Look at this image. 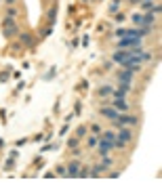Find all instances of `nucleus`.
Instances as JSON below:
<instances>
[{
    "label": "nucleus",
    "instance_id": "1a4fd4ad",
    "mask_svg": "<svg viewBox=\"0 0 162 189\" xmlns=\"http://www.w3.org/2000/svg\"><path fill=\"white\" fill-rule=\"evenodd\" d=\"M78 168H80V164L78 162H72L68 166V177H78Z\"/></svg>",
    "mask_w": 162,
    "mask_h": 189
},
{
    "label": "nucleus",
    "instance_id": "f3484780",
    "mask_svg": "<svg viewBox=\"0 0 162 189\" xmlns=\"http://www.w3.org/2000/svg\"><path fill=\"white\" fill-rule=\"evenodd\" d=\"M8 25H15L13 17H4V23H2V27H8Z\"/></svg>",
    "mask_w": 162,
    "mask_h": 189
},
{
    "label": "nucleus",
    "instance_id": "ddd939ff",
    "mask_svg": "<svg viewBox=\"0 0 162 189\" xmlns=\"http://www.w3.org/2000/svg\"><path fill=\"white\" fill-rule=\"evenodd\" d=\"M131 19H133V23H135V25H143V15H141V13H135Z\"/></svg>",
    "mask_w": 162,
    "mask_h": 189
},
{
    "label": "nucleus",
    "instance_id": "9b49d317",
    "mask_svg": "<svg viewBox=\"0 0 162 189\" xmlns=\"http://www.w3.org/2000/svg\"><path fill=\"white\" fill-rule=\"evenodd\" d=\"M118 78H120V82H128V84H131V80H133V74H131L128 69H124V72H120V76H118Z\"/></svg>",
    "mask_w": 162,
    "mask_h": 189
},
{
    "label": "nucleus",
    "instance_id": "0eeeda50",
    "mask_svg": "<svg viewBox=\"0 0 162 189\" xmlns=\"http://www.w3.org/2000/svg\"><path fill=\"white\" fill-rule=\"evenodd\" d=\"M101 114H103L107 120H116V118H118V109H112V107H103Z\"/></svg>",
    "mask_w": 162,
    "mask_h": 189
},
{
    "label": "nucleus",
    "instance_id": "a878e982",
    "mask_svg": "<svg viewBox=\"0 0 162 189\" xmlns=\"http://www.w3.org/2000/svg\"><path fill=\"white\" fill-rule=\"evenodd\" d=\"M128 2H131V4H139L141 0H128Z\"/></svg>",
    "mask_w": 162,
    "mask_h": 189
},
{
    "label": "nucleus",
    "instance_id": "a211bd4d",
    "mask_svg": "<svg viewBox=\"0 0 162 189\" xmlns=\"http://www.w3.org/2000/svg\"><path fill=\"white\" fill-rule=\"evenodd\" d=\"M141 6L143 8H152L154 6V0H141Z\"/></svg>",
    "mask_w": 162,
    "mask_h": 189
},
{
    "label": "nucleus",
    "instance_id": "f257e3e1",
    "mask_svg": "<svg viewBox=\"0 0 162 189\" xmlns=\"http://www.w3.org/2000/svg\"><path fill=\"white\" fill-rule=\"evenodd\" d=\"M112 122H114V126H118V128H120V126H124V124H137L139 120H137L135 116H126V114H124V116H118V118H116V120H112Z\"/></svg>",
    "mask_w": 162,
    "mask_h": 189
},
{
    "label": "nucleus",
    "instance_id": "39448f33",
    "mask_svg": "<svg viewBox=\"0 0 162 189\" xmlns=\"http://www.w3.org/2000/svg\"><path fill=\"white\" fill-rule=\"evenodd\" d=\"M128 57H131V55H128L126 50H116V53H114V61H118L120 65H124V63H126V59H128Z\"/></svg>",
    "mask_w": 162,
    "mask_h": 189
},
{
    "label": "nucleus",
    "instance_id": "7ed1b4c3",
    "mask_svg": "<svg viewBox=\"0 0 162 189\" xmlns=\"http://www.w3.org/2000/svg\"><path fill=\"white\" fill-rule=\"evenodd\" d=\"M133 48V46H141V38H120V48Z\"/></svg>",
    "mask_w": 162,
    "mask_h": 189
},
{
    "label": "nucleus",
    "instance_id": "9d476101",
    "mask_svg": "<svg viewBox=\"0 0 162 189\" xmlns=\"http://www.w3.org/2000/svg\"><path fill=\"white\" fill-rule=\"evenodd\" d=\"M128 91H131V86H128V82H124V84H120V88H118L114 94H116V97H124Z\"/></svg>",
    "mask_w": 162,
    "mask_h": 189
},
{
    "label": "nucleus",
    "instance_id": "aec40b11",
    "mask_svg": "<svg viewBox=\"0 0 162 189\" xmlns=\"http://www.w3.org/2000/svg\"><path fill=\"white\" fill-rule=\"evenodd\" d=\"M21 42L30 44V42H32V36H30V34H21Z\"/></svg>",
    "mask_w": 162,
    "mask_h": 189
},
{
    "label": "nucleus",
    "instance_id": "4be33fe9",
    "mask_svg": "<svg viewBox=\"0 0 162 189\" xmlns=\"http://www.w3.org/2000/svg\"><path fill=\"white\" fill-rule=\"evenodd\" d=\"M124 34H126V30H124V27H120V30L116 32V36H118V38H124Z\"/></svg>",
    "mask_w": 162,
    "mask_h": 189
},
{
    "label": "nucleus",
    "instance_id": "4468645a",
    "mask_svg": "<svg viewBox=\"0 0 162 189\" xmlns=\"http://www.w3.org/2000/svg\"><path fill=\"white\" fill-rule=\"evenodd\" d=\"M101 139H107V141H116V133H112V130H105L103 135H101Z\"/></svg>",
    "mask_w": 162,
    "mask_h": 189
},
{
    "label": "nucleus",
    "instance_id": "2eb2a0df",
    "mask_svg": "<svg viewBox=\"0 0 162 189\" xmlns=\"http://www.w3.org/2000/svg\"><path fill=\"white\" fill-rule=\"evenodd\" d=\"M105 94H112V86H101L99 88V97H105Z\"/></svg>",
    "mask_w": 162,
    "mask_h": 189
},
{
    "label": "nucleus",
    "instance_id": "f03ea898",
    "mask_svg": "<svg viewBox=\"0 0 162 189\" xmlns=\"http://www.w3.org/2000/svg\"><path fill=\"white\" fill-rule=\"evenodd\" d=\"M112 149H114V143L112 141H107V139H101V141H99V153H101V155H107Z\"/></svg>",
    "mask_w": 162,
    "mask_h": 189
},
{
    "label": "nucleus",
    "instance_id": "6e6552de",
    "mask_svg": "<svg viewBox=\"0 0 162 189\" xmlns=\"http://www.w3.org/2000/svg\"><path fill=\"white\" fill-rule=\"evenodd\" d=\"M2 34H4L6 38H11V36L19 34V30H17V25H8V27H2Z\"/></svg>",
    "mask_w": 162,
    "mask_h": 189
},
{
    "label": "nucleus",
    "instance_id": "b1692460",
    "mask_svg": "<svg viewBox=\"0 0 162 189\" xmlns=\"http://www.w3.org/2000/svg\"><path fill=\"white\" fill-rule=\"evenodd\" d=\"M97 143H99L97 137H91V139H88V145H97Z\"/></svg>",
    "mask_w": 162,
    "mask_h": 189
},
{
    "label": "nucleus",
    "instance_id": "dca6fc26",
    "mask_svg": "<svg viewBox=\"0 0 162 189\" xmlns=\"http://www.w3.org/2000/svg\"><path fill=\"white\" fill-rule=\"evenodd\" d=\"M84 135H86V126H78V128H76V137L80 139V137H84Z\"/></svg>",
    "mask_w": 162,
    "mask_h": 189
},
{
    "label": "nucleus",
    "instance_id": "6ab92c4d",
    "mask_svg": "<svg viewBox=\"0 0 162 189\" xmlns=\"http://www.w3.org/2000/svg\"><path fill=\"white\" fill-rule=\"evenodd\" d=\"M68 147H70V149H72V147H78V137L70 139V141H68Z\"/></svg>",
    "mask_w": 162,
    "mask_h": 189
},
{
    "label": "nucleus",
    "instance_id": "393cba45",
    "mask_svg": "<svg viewBox=\"0 0 162 189\" xmlns=\"http://www.w3.org/2000/svg\"><path fill=\"white\" fill-rule=\"evenodd\" d=\"M15 2H17V0H4V4H8V6H11V4H15Z\"/></svg>",
    "mask_w": 162,
    "mask_h": 189
},
{
    "label": "nucleus",
    "instance_id": "423d86ee",
    "mask_svg": "<svg viewBox=\"0 0 162 189\" xmlns=\"http://www.w3.org/2000/svg\"><path fill=\"white\" fill-rule=\"evenodd\" d=\"M114 103V107L118 109V111H126L128 109V103L124 101V97H116V101H112Z\"/></svg>",
    "mask_w": 162,
    "mask_h": 189
},
{
    "label": "nucleus",
    "instance_id": "412c9836",
    "mask_svg": "<svg viewBox=\"0 0 162 189\" xmlns=\"http://www.w3.org/2000/svg\"><path fill=\"white\" fill-rule=\"evenodd\" d=\"M57 175H61V177H65V175H68V170H65V166H59V168H57Z\"/></svg>",
    "mask_w": 162,
    "mask_h": 189
},
{
    "label": "nucleus",
    "instance_id": "5701e85b",
    "mask_svg": "<svg viewBox=\"0 0 162 189\" xmlns=\"http://www.w3.org/2000/svg\"><path fill=\"white\" fill-rule=\"evenodd\" d=\"M114 19H116V21H118V23H122V21H124V15H122V13H118V15H116V17H114Z\"/></svg>",
    "mask_w": 162,
    "mask_h": 189
},
{
    "label": "nucleus",
    "instance_id": "f8f14e48",
    "mask_svg": "<svg viewBox=\"0 0 162 189\" xmlns=\"http://www.w3.org/2000/svg\"><path fill=\"white\" fill-rule=\"evenodd\" d=\"M46 17H48V25H53V23L57 21V8H51Z\"/></svg>",
    "mask_w": 162,
    "mask_h": 189
},
{
    "label": "nucleus",
    "instance_id": "20e7f679",
    "mask_svg": "<svg viewBox=\"0 0 162 189\" xmlns=\"http://www.w3.org/2000/svg\"><path fill=\"white\" fill-rule=\"evenodd\" d=\"M116 137H118V141H124V143H128V141H133V130H128V128H124V126H120V133H118Z\"/></svg>",
    "mask_w": 162,
    "mask_h": 189
}]
</instances>
